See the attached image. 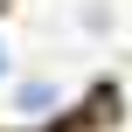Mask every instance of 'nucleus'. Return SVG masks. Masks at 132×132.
<instances>
[{
	"label": "nucleus",
	"instance_id": "1",
	"mask_svg": "<svg viewBox=\"0 0 132 132\" xmlns=\"http://www.w3.org/2000/svg\"><path fill=\"white\" fill-rule=\"evenodd\" d=\"M49 104H56L49 84H28V90H21V111H28V118H49Z\"/></svg>",
	"mask_w": 132,
	"mask_h": 132
},
{
	"label": "nucleus",
	"instance_id": "2",
	"mask_svg": "<svg viewBox=\"0 0 132 132\" xmlns=\"http://www.w3.org/2000/svg\"><path fill=\"white\" fill-rule=\"evenodd\" d=\"M0 63H7V56H0Z\"/></svg>",
	"mask_w": 132,
	"mask_h": 132
}]
</instances>
